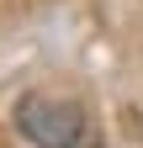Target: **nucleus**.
I'll use <instances>...</instances> for the list:
<instances>
[{"label":"nucleus","instance_id":"nucleus-1","mask_svg":"<svg viewBox=\"0 0 143 148\" xmlns=\"http://www.w3.org/2000/svg\"><path fill=\"white\" fill-rule=\"evenodd\" d=\"M16 127L37 148H80L85 143V111L58 95H21L16 101Z\"/></svg>","mask_w":143,"mask_h":148}]
</instances>
